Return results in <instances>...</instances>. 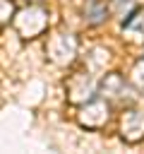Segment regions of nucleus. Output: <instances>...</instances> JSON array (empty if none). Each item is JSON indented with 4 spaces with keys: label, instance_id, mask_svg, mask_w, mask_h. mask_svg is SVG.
Wrapping results in <instances>:
<instances>
[{
    "label": "nucleus",
    "instance_id": "1",
    "mask_svg": "<svg viewBox=\"0 0 144 154\" xmlns=\"http://www.w3.org/2000/svg\"><path fill=\"white\" fill-rule=\"evenodd\" d=\"M106 14H108L106 2H101V0H91V2L86 5V17H89L91 24H101V22L106 19Z\"/></svg>",
    "mask_w": 144,
    "mask_h": 154
}]
</instances>
